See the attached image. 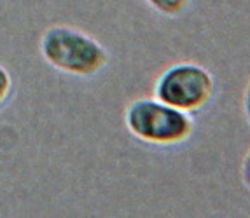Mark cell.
<instances>
[{
	"instance_id": "6da1fadb",
	"label": "cell",
	"mask_w": 250,
	"mask_h": 218,
	"mask_svg": "<svg viewBox=\"0 0 250 218\" xmlns=\"http://www.w3.org/2000/svg\"><path fill=\"white\" fill-rule=\"evenodd\" d=\"M51 67L72 75H95L107 65V51L95 38L70 26H51L41 42Z\"/></svg>"
},
{
	"instance_id": "5b68a950",
	"label": "cell",
	"mask_w": 250,
	"mask_h": 218,
	"mask_svg": "<svg viewBox=\"0 0 250 218\" xmlns=\"http://www.w3.org/2000/svg\"><path fill=\"white\" fill-rule=\"evenodd\" d=\"M9 91H11V77L4 67H0V103L7 98Z\"/></svg>"
},
{
	"instance_id": "277c9868",
	"label": "cell",
	"mask_w": 250,
	"mask_h": 218,
	"mask_svg": "<svg viewBox=\"0 0 250 218\" xmlns=\"http://www.w3.org/2000/svg\"><path fill=\"white\" fill-rule=\"evenodd\" d=\"M146 2L161 14H167V16L182 14L189 5V0H146Z\"/></svg>"
},
{
	"instance_id": "8992f818",
	"label": "cell",
	"mask_w": 250,
	"mask_h": 218,
	"mask_svg": "<svg viewBox=\"0 0 250 218\" xmlns=\"http://www.w3.org/2000/svg\"><path fill=\"white\" fill-rule=\"evenodd\" d=\"M242 178H243L245 187L250 190V150H249V154L245 155V159H243V164H242Z\"/></svg>"
},
{
	"instance_id": "7a4b0ae2",
	"label": "cell",
	"mask_w": 250,
	"mask_h": 218,
	"mask_svg": "<svg viewBox=\"0 0 250 218\" xmlns=\"http://www.w3.org/2000/svg\"><path fill=\"white\" fill-rule=\"evenodd\" d=\"M126 126L142 142L177 145L191 136L192 119L188 112L159 100H137L126 110Z\"/></svg>"
},
{
	"instance_id": "3957f363",
	"label": "cell",
	"mask_w": 250,
	"mask_h": 218,
	"mask_svg": "<svg viewBox=\"0 0 250 218\" xmlns=\"http://www.w3.org/2000/svg\"><path fill=\"white\" fill-rule=\"evenodd\" d=\"M156 98L173 109L194 112L203 109L213 94V79L196 63H179L167 68L156 82Z\"/></svg>"
},
{
	"instance_id": "52a82bcc",
	"label": "cell",
	"mask_w": 250,
	"mask_h": 218,
	"mask_svg": "<svg viewBox=\"0 0 250 218\" xmlns=\"http://www.w3.org/2000/svg\"><path fill=\"white\" fill-rule=\"evenodd\" d=\"M243 112H245V117L250 124V82L245 89V94H243Z\"/></svg>"
}]
</instances>
